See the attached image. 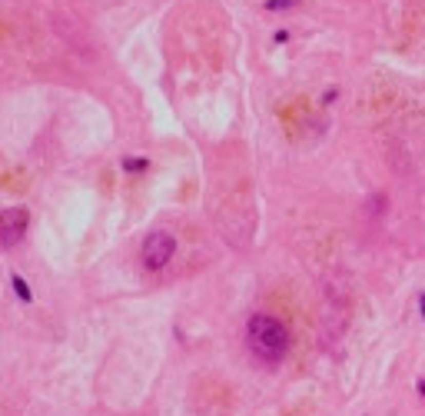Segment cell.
Wrapping results in <instances>:
<instances>
[{
    "mask_svg": "<svg viewBox=\"0 0 425 416\" xmlns=\"http://www.w3.org/2000/svg\"><path fill=\"white\" fill-rule=\"evenodd\" d=\"M246 340H249V350L259 359L276 363V359H282L286 350H289V330L282 327L276 316L256 313V316H249V323H246Z\"/></svg>",
    "mask_w": 425,
    "mask_h": 416,
    "instance_id": "1",
    "label": "cell"
},
{
    "mask_svg": "<svg viewBox=\"0 0 425 416\" xmlns=\"http://www.w3.org/2000/svg\"><path fill=\"white\" fill-rule=\"evenodd\" d=\"M173 253H176V240L169 237L166 230H153V233L143 240V263L150 266V270L166 266L169 260H173Z\"/></svg>",
    "mask_w": 425,
    "mask_h": 416,
    "instance_id": "2",
    "label": "cell"
},
{
    "mask_svg": "<svg viewBox=\"0 0 425 416\" xmlns=\"http://www.w3.org/2000/svg\"><path fill=\"white\" fill-rule=\"evenodd\" d=\"M27 223H30V216H27L24 207H7L0 210V246H17L20 240L27 233Z\"/></svg>",
    "mask_w": 425,
    "mask_h": 416,
    "instance_id": "3",
    "label": "cell"
},
{
    "mask_svg": "<svg viewBox=\"0 0 425 416\" xmlns=\"http://www.w3.org/2000/svg\"><path fill=\"white\" fill-rule=\"evenodd\" d=\"M13 290H17V297H20V300H30V286H27L20 277H13Z\"/></svg>",
    "mask_w": 425,
    "mask_h": 416,
    "instance_id": "4",
    "label": "cell"
},
{
    "mask_svg": "<svg viewBox=\"0 0 425 416\" xmlns=\"http://www.w3.org/2000/svg\"><path fill=\"white\" fill-rule=\"evenodd\" d=\"M126 170H146V160H123Z\"/></svg>",
    "mask_w": 425,
    "mask_h": 416,
    "instance_id": "5",
    "label": "cell"
},
{
    "mask_svg": "<svg viewBox=\"0 0 425 416\" xmlns=\"http://www.w3.org/2000/svg\"><path fill=\"white\" fill-rule=\"evenodd\" d=\"M296 0H269V10H282V7H293Z\"/></svg>",
    "mask_w": 425,
    "mask_h": 416,
    "instance_id": "6",
    "label": "cell"
},
{
    "mask_svg": "<svg viewBox=\"0 0 425 416\" xmlns=\"http://www.w3.org/2000/svg\"><path fill=\"white\" fill-rule=\"evenodd\" d=\"M419 303H422V316H425V293H422V297H419Z\"/></svg>",
    "mask_w": 425,
    "mask_h": 416,
    "instance_id": "7",
    "label": "cell"
},
{
    "mask_svg": "<svg viewBox=\"0 0 425 416\" xmlns=\"http://www.w3.org/2000/svg\"><path fill=\"white\" fill-rule=\"evenodd\" d=\"M419 393H422V396H425V379H422V383H419Z\"/></svg>",
    "mask_w": 425,
    "mask_h": 416,
    "instance_id": "8",
    "label": "cell"
}]
</instances>
